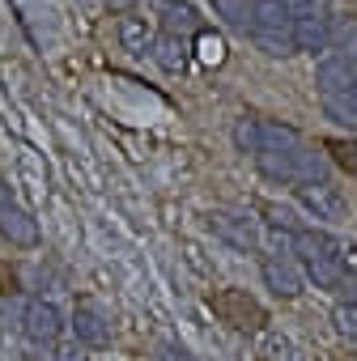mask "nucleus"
I'll return each mask as SVG.
<instances>
[{"label":"nucleus","mask_w":357,"mask_h":361,"mask_svg":"<svg viewBox=\"0 0 357 361\" xmlns=\"http://www.w3.org/2000/svg\"><path fill=\"white\" fill-rule=\"evenodd\" d=\"M332 323H336V331H340V336L357 340V298H349V302H336V310H332Z\"/></svg>","instance_id":"393cba45"},{"label":"nucleus","mask_w":357,"mask_h":361,"mask_svg":"<svg viewBox=\"0 0 357 361\" xmlns=\"http://www.w3.org/2000/svg\"><path fill=\"white\" fill-rule=\"evenodd\" d=\"M294 200L315 217V221H344L349 217V200L340 196V188L332 183H298Z\"/></svg>","instance_id":"f03ea898"},{"label":"nucleus","mask_w":357,"mask_h":361,"mask_svg":"<svg viewBox=\"0 0 357 361\" xmlns=\"http://www.w3.org/2000/svg\"><path fill=\"white\" fill-rule=\"evenodd\" d=\"M294 13L285 9V0H251V30H289Z\"/></svg>","instance_id":"4468645a"},{"label":"nucleus","mask_w":357,"mask_h":361,"mask_svg":"<svg viewBox=\"0 0 357 361\" xmlns=\"http://www.w3.org/2000/svg\"><path fill=\"white\" fill-rule=\"evenodd\" d=\"M9 204H13V200H9V188H5V183H0V213H5Z\"/></svg>","instance_id":"473e14b6"},{"label":"nucleus","mask_w":357,"mask_h":361,"mask_svg":"<svg viewBox=\"0 0 357 361\" xmlns=\"http://www.w3.org/2000/svg\"><path fill=\"white\" fill-rule=\"evenodd\" d=\"M260 153H294L302 149V136L289 128V123H277V119H260Z\"/></svg>","instance_id":"2eb2a0df"},{"label":"nucleus","mask_w":357,"mask_h":361,"mask_svg":"<svg viewBox=\"0 0 357 361\" xmlns=\"http://www.w3.org/2000/svg\"><path fill=\"white\" fill-rule=\"evenodd\" d=\"M166 26H170L166 35H178V30H192L196 35V30H205L200 26V13L192 5H183V0H170V5H166Z\"/></svg>","instance_id":"aec40b11"},{"label":"nucleus","mask_w":357,"mask_h":361,"mask_svg":"<svg viewBox=\"0 0 357 361\" xmlns=\"http://www.w3.org/2000/svg\"><path fill=\"white\" fill-rule=\"evenodd\" d=\"M192 43H196V60H200V64H209V68L226 64V39H222V35H213V30H196Z\"/></svg>","instance_id":"a211bd4d"},{"label":"nucleus","mask_w":357,"mask_h":361,"mask_svg":"<svg viewBox=\"0 0 357 361\" xmlns=\"http://www.w3.org/2000/svg\"><path fill=\"white\" fill-rule=\"evenodd\" d=\"M294 47L306 56H327L332 51V22H315V18H298L294 22Z\"/></svg>","instance_id":"1a4fd4ad"},{"label":"nucleus","mask_w":357,"mask_h":361,"mask_svg":"<svg viewBox=\"0 0 357 361\" xmlns=\"http://www.w3.org/2000/svg\"><path fill=\"white\" fill-rule=\"evenodd\" d=\"M302 268H306V276L315 281V289H340L344 276H349V268H344V243H340L336 255H319V259H310V264H302Z\"/></svg>","instance_id":"9b49d317"},{"label":"nucleus","mask_w":357,"mask_h":361,"mask_svg":"<svg viewBox=\"0 0 357 361\" xmlns=\"http://www.w3.org/2000/svg\"><path fill=\"white\" fill-rule=\"evenodd\" d=\"M264 357L268 361H298L294 357V344L285 336H277V331H264Z\"/></svg>","instance_id":"a878e982"},{"label":"nucleus","mask_w":357,"mask_h":361,"mask_svg":"<svg viewBox=\"0 0 357 361\" xmlns=\"http://www.w3.org/2000/svg\"><path fill=\"white\" fill-rule=\"evenodd\" d=\"M332 43H340V56L357 68V18H349V22H340L336 30H332Z\"/></svg>","instance_id":"5701e85b"},{"label":"nucleus","mask_w":357,"mask_h":361,"mask_svg":"<svg viewBox=\"0 0 357 361\" xmlns=\"http://www.w3.org/2000/svg\"><path fill=\"white\" fill-rule=\"evenodd\" d=\"M285 9L298 18H315V22H332V0H285Z\"/></svg>","instance_id":"4be33fe9"},{"label":"nucleus","mask_w":357,"mask_h":361,"mask_svg":"<svg viewBox=\"0 0 357 361\" xmlns=\"http://www.w3.org/2000/svg\"><path fill=\"white\" fill-rule=\"evenodd\" d=\"M255 166H260L264 178H272V183H298L294 153H255Z\"/></svg>","instance_id":"f3484780"},{"label":"nucleus","mask_w":357,"mask_h":361,"mask_svg":"<svg viewBox=\"0 0 357 361\" xmlns=\"http://www.w3.org/2000/svg\"><path fill=\"white\" fill-rule=\"evenodd\" d=\"M230 140H234V149L238 153H260L264 145H260V119H251V115H243V119H234V128H230Z\"/></svg>","instance_id":"6ab92c4d"},{"label":"nucleus","mask_w":357,"mask_h":361,"mask_svg":"<svg viewBox=\"0 0 357 361\" xmlns=\"http://www.w3.org/2000/svg\"><path fill=\"white\" fill-rule=\"evenodd\" d=\"M0 238H5L9 247H39V221L26 209L9 204L5 213H0Z\"/></svg>","instance_id":"6e6552de"},{"label":"nucleus","mask_w":357,"mask_h":361,"mask_svg":"<svg viewBox=\"0 0 357 361\" xmlns=\"http://www.w3.org/2000/svg\"><path fill=\"white\" fill-rule=\"evenodd\" d=\"M260 276H264V285L272 289V298H285V302H294V298L306 289L302 268H298L294 259H285V255H264V259H260Z\"/></svg>","instance_id":"7ed1b4c3"},{"label":"nucleus","mask_w":357,"mask_h":361,"mask_svg":"<svg viewBox=\"0 0 357 361\" xmlns=\"http://www.w3.org/2000/svg\"><path fill=\"white\" fill-rule=\"evenodd\" d=\"M289 30H294V26H289ZM289 30H247V35H251V43H255L268 60H289V56H298Z\"/></svg>","instance_id":"dca6fc26"},{"label":"nucleus","mask_w":357,"mask_h":361,"mask_svg":"<svg viewBox=\"0 0 357 361\" xmlns=\"http://www.w3.org/2000/svg\"><path fill=\"white\" fill-rule=\"evenodd\" d=\"M73 336H77L81 348H107V344H111V319L85 298V302H77V310H73Z\"/></svg>","instance_id":"39448f33"},{"label":"nucleus","mask_w":357,"mask_h":361,"mask_svg":"<svg viewBox=\"0 0 357 361\" xmlns=\"http://www.w3.org/2000/svg\"><path fill=\"white\" fill-rule=\"evenodd\" d=\"M52 361H90V357H85V348H81V344H64V348H56V357H52Z\"/></svg>","instance_id":"c85d7f7f"},{"label":"nucleus","mask_w":357,"mask_h":361,"mask_svg":"<svg viewBox=\"0 0 357 361\" xmlns=\"http://www.w3.org/2000/svg\"><path fill=\"white\" fill-rule=\"evenodd\" d=\"M64 327H68V323H64V314H60L56 302H47V298H30V302H26V310H22V331H26L30 344L56 348L60 336H64Z\"/></svg>","instance_id":"f257e3e1"},{"label":"nucleus","mask_w":357,"mask_h":361,"mask_svg":"<svg viewBox=\"0 0 357 361\" xmlns=\"http://www.w3.org/2000/svg\"><path fill=\"white\" fill-rule=\"evenodd\" d=\"M217 18H226L238 30H251V0H213Z\"/></svg>","instance_id":"412c9836"},{"label":"nucleus","mask_w":357,"mask_h":361,"mask_svg":"<svg viewBox=\"0 0 357 361\" xmlns=\"http://www.w3.org/2000/svg\"><path fill=\"white\" fill-rule=\"evenodd\" d=\"M157 361H196V357L178 344V340H162V344H157Z\"/></svg>","instance_id":"cd10ccee"},{"label":"nucleus","mask_w":357,"mask_h":361,"mask_svg":"<svg viewBox=\"0 0 357 361\" xmlns=\"http://www.w3.org/2000/svg\"><path fill=\"white\" fill-rule=\"evenodd\" d=\"M327 153H332L349 174H357V145H353V140H327Z\"/></svg>","instance_id":"bb28decb"},{"label":"nucleus","mask_w":357,"mask_h":361,"mask_svg":"<svg viewBox=\"0 0 357 361\" xmlns=\"http://www.w3.org/2000/svg\"><path fill=\"white\" fill-rule=\"evenodd\" d=\"M9 293H18V276H13L5 264H0V298H9Z\"/></svg>","instance_id":"c756f323"},{"label":"nucleus","mask_w":357,"mask_h":361,"mask_svg":"<svg viewBox=\"0 0 357 361\" xmlns=\"http://www.w3.org/2000/svg\"><path fill=\"white\" fill-rule=\"evenodd\" d=\"M353 81H357V68H353L344 56H332V51H327V56L319 60V68H315V90H319L323 98H340Z\"/></svg>","instance_id":"423d86ee"},{"label":"nucleus","mask_w":357,"mask_h":361,"mask_svg":"<svg viewBox=\"0 0 357 361\" xmlns=\"http://www.w3.org/2000/svg\"><path fill=\"white\" fill-rule=\"evenodd\" d=\"M115 35H119V47L123 51H132V56H145V51H153V26L145 22V18H136V13H123L119 18V26H115Z\"/></svg>","instance_id":"9d476101"},{"label":"nucleus","mask_w":357,"mask_h":361,"mask_svg":"<svg viewBox=\"0 0 357 361\" xmlns=\"http://www.w3.org/2000/svg\"><path fill=\"white\" fill-rule=\"evenodd\" d=\"M323 115H327L336 128H349V132L357 128V111L344 102V94H340V98H323Z\"/></svg>","instance_id":"b1692460"},{"label":"nucleus","mask_w":357,"mask_h":361,"mask_svg":"<svg viewBox=\"0 0 357 361\" xmlns=\"http://www.w3.org/2000/svg\"><path fill=\"white\" fill-rule=\"evenodd\" d=\"M289 247H294V255H298L302 264H310V259H319V255H336V251H340V243H336L332 234H323V230H294Z\"/></svg>","instance_id":"ddd939ff"},{"label":"nucleus","mask_w":357,"mask_h":361,"mask_svg":"<svg viewBox=\"0 0 357 361\" xmlns=\"http://www.w3.org/2000/svg\"><path fill=\"white\" fill-rule=\"evenodd\" d=\"M107 5H111L115 13H132V5H136V0H107Z\"/></svg>","instance_id":"7c9ffc66"},{"label":"nucleus","mask_w":357,"mask_h":361,"mask_svg":"<svg viewBox=\"0 0 357 361\" xmlns=\"http://www.w3.org/2000/svg\"><path fill=\"white\" fill-rule=\"evenodd\" d=\"M153 60H157V68L162 73H188V43L178 39V35H157L153 39V51H149Z\"/></svg>","instance_id":"f8f14e48"},{"label":"nucleus","mask_w":357,"mask_h":361,"mask_svg":"<svg viewBox=\"0 0 357 361\" xmlns=\"http://www.w3.org/2000/svg\"><path fill=\"white\" fill-rule=\"evenodd\" d=\"M344 102H349V106H353V111H357V81H353V85H349V90H344Z\"/></svg>","instance_id":"2f4dec72"},{"label":"nucleus","mask_w":357,"mask_h":361,"mask_svg":"<svg viewBox=\"0 0 357 361\" xmlns=\"http://www.w3.org/2000/svg\"><path fill=\"white\" fill-rule=\"evenodd\" d=\"M209 230H213L222 243H230L234 251H255V247H260L255 226H251L247 217H238V213H209Z\"/></svg>","instance_id":"0eeeda50"},{"label":"nucleus","mask_w":357,"mask_h":361,"mask_svg":"<svg viewBox=\"0 0 357 361\" xmlns=\"http://www.w3.org/2000/svg\"><path fill=\"white\" fill-rule=\"evenodd\" d=\"M213 310H217L230 327H238V331H264V323H268V314H264L247 293H238V289L217 293V298H213Z\"/></svg>","instance_id":"20e7f679"}]
</instances>
